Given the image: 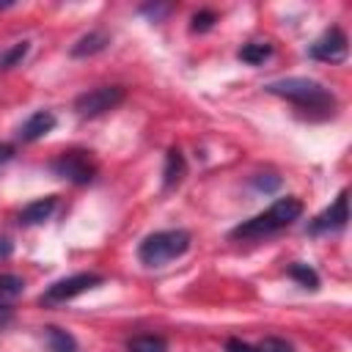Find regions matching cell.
<instances>
[{
	"label": "cell",
	"instance_id": "cell-1",
	"mask_svg": "<svg viewBox=\"0 0 352 352\" xmlns=\"http://www.w3.org/2000/svg\"><path fill=\"white\" fill-rule=\"evenodd\" d=\"M264 91L272 94V96L289 99L311 121L330 118L336 113V104H338L336 94L330 88H324L319 80H311V77H283V80L267 82Z\"/></svg>",
	"mask_w": 352,
	"mask_h": 352
},
{
	"label": "cell",
	"instance_id": "cell-2",
	"mask_svg": "<svg viewBox=\"0 0 352 352\" xmlns=\"http://www.w3.org/2000/svg\"><path fill=\"white\" fill-rule=\"evenodd\" d=\"M300 214H302V201L297 195H283V198L272 201L264 212L253 214L250 220H242L236 228H231L228 236L231 239H242V242L264 239V236H272V234L283 231L294 220H300Z\"/></svg>",
	"mask_w": 352,
	"mask_h": 352
},
{
	"label": "cell",
	"instance_id": "cell-3",
	"mask_svg": "<svg viewBox=\"0 0 352 352\" xmlns=\"http://www.w3.org/2000/svg\"><path fill=\"white\" fill-rule=\"evenodd\" d=\"M190 242H192V234L187 228L154 231L138 245V258L143 267H165L168 261L184 256L190 250Z\"/></svg>",
	"mask_w": 352,
	"mask_h": 352
},
{
	"label": "cell",
	"instance_id": "cell-4",
	"mask_svg": "<svg viewBox=\"0 0 352 352\" xmlns=\"http://www.w3.org/2000/svg\"><path fill=\"white\" fill-rule=\"evenodd\" d=\"M124 99H126V88L124 85H99V88L82 91L74 99V113L80 118H96L102 113L116 110Z\"/></svg>",
	"mask_w": 352,
	"mask_h": 352
},
{
	"label": "cell",
	"instance_id": "cell-5",
	"mask_svg": "<svg viewBox=\"0 0 352 352\" xmlns=\"http://www.w3.org/2000/svg\"><path fill=\"white\" fill-rule=\"evenodd\" d=\"M50 168L55 176H60L72 184H91L96 176V162H94L91 151H85V148H69V151L58 154Z\"/></svg>",
	"mask_w": 352,
	"mask_h": 352
},
{
	"label": "cell",
	"instance_id": "cell-6",
	"mask_svg": "<svg viewBox=\"0 0 352 352\" xmlns=\"http://www.w3.org/2000/svg\"><path fill=\"white\" fill-rule=\"evenodd\" d=\"M104 278L99 272H74L69 278H60L55 280L52 286H47V292L41 294V305H60V302H69L80 294H85L88 289L99 286Z\"/></svg>",
	"mask_w": 352,
	"mask_h": 352
},
{
	"label": "cell",
	"instance_id": "cell-7",
	"mask_svg": "<svg viewBox=\"0 0 352 352\" xmlns=\"http://www.w3.org/2000/svg\"><path fill=\"white\" fill-rule=\"evenodd\" d=\"M308 55L314 60H322V63H344L346 55H349V38L341 28H327L311 47H308Z\"/></svg>",
	"mask_w": 352,
	"mask_h": 352
},
{
	"label": "cell",
	"instance_id": "cell-8",
	"mask_svg": "<svg viewBox=\"0 0 352 352\" xmlns=\"http://www.w3.org/2000/svg\"><path fill=\"white\" fill-rule=\"evenodd\" d=\"M346 223H349V192H346V190H341V192H338V198H336L324 212H319V214L305 226V231H308L311 236H316V234L341 231V228H346Z\"/></svg>",
	"mask_w": 352,
	"mask_h": 352
},
{
	"label": "cell",
	"instance_id": "cell-9",
	"mask_svg": "<svg viewBox=\"0 0 352 352\" xmlns=\"http://www.w3.org/2000/svg\"><path fill=\"white\" fill-rule=\"evenodd\" d=\"M55 124H58V118H55V113H50V110H36V113H30L28 118H25V124L19 126V140L22 143H33V140H41L44 135H50L52 129H55Z\"/></svg>",
	"mask_w": 352,
	"mask_h": 352
},
{
	"label": "cell",
	"instance_id": "cell-10",
	"mask_svg": "<svg viewBox=\"0 0 352 352\" xmlns=\"http://www.w3.org/2000/svg\"><path fill=\"white\" fill-rule=\"evenodd\" d=\"M55 206H58V198H55V195L36 198V201H30L28 206H22V212H19V223H22V226H41L44 220L52 217Z\"/></svg>",
	"mask_w": 352,
	"mask_h": 352
},
{
	"label": "cell",
	"instance_id": "cell-11",
	"mask_svg": "<svg viewBox=\"0 0 352 352\" xmlns=\"http://www.w3.org/2000/svg\"><path fill=\"white\" fill-rule=\"evenodd\" d=\"M107 47H110V36H107L104 30H91V33L80 36V38L72 44L69 55H72V58H91V55L104 52Z\"/></svg>",
	"mask_w": 352,
	"mask_h": 352
},
{
	"label": "cell",
	"instance_id": "cell-12",
	"mask_svg": "<svg viewBox=\"0 0 352 352\" xmlns=\"http://www.w3.org/2000/svg\"><path fill=\"white\" fill-rule=\"evenodd\" d=\"M184 173H187V162H184V154H182V148H168V154H165V165H162V187L165 190H173L182 179H184Z\"/></svg>",
	"mask_w": 352,
	"mask_h": 352
},
{
	"label": "cell",
	"instance_id": "cell-13",
	"mask_svg": "<svg viewBox=\"0 0 352 352\" xmlns=\"http://www.w3.org/2000/svg\"><path fill=\"white\" fill-rule=\"evenodd\" d=\"M44 338H47L50 352H80L77 338H74L69 330L58 327V324H47V327H44Z\"/></svg>",
	"mask_w": 352,
	"mask_h": 352
},
{
	"label": "cell",
	"instance_id": "cell-14",
	"mask_svg": "<svg viewBox=\"0 0 352 352\" xmlns=\"http://www.w3.org/2000/svg\"><path fill=\"white\" fill-rule=\"evenodd\" d=\"M270 55H272V44H267V41H248L236 52V58L242 63H248V66H261Z\"/></svg>",
	"mask_w": 352,
	"mask_h": 352
},
{
	"label": "cell",
	"instance_id": "cell-15",
	"mask_svg": "<svg viewBox=\"0 0 352 352\" xmlns=\"http://www.w3.org/2000/svg\"><path fill=\"white\" fill-rule=\"evenodd\" d=\"M286 272H289V278H294L302 289H311V292L319 289V275H316L314 267H308V264H302V261H294V264H289Z\"/></svg>",
	"mask_w": 352,
	"mask_h": 352
},
{
	"label": "cell",
	"instance_id": "cell-16",
	"mask_svg": "<svg viewBox=\"0 0 352 352\" xmlns=\"http://www.w3.org/2000/svg\"><path fill=\"white\" fill-rule=\"evenodd\" d=\"M28 52H30V41H16L8 50H3L0 52V72H8L14 66H19L28 58Z\"/></svg>",
	"mask_w": 352,
	"mask_h": 352
},
{
	"label": "cell",
	"instance_id": "cell-17",
	"mask_svg": "<svg viewBox=\"0 0 352 352\" xmlns=\"http://www.w3.org/2000/svg\"><path fill=\"white\" fill-rule=\"evenodd\" d=\"M129 352H168V341L162 336H135L126 344Z\"/></svg>",
	"mask_w": 352,
	"mask_h": 352
},
{
	"label": "cell",
	"instance_id": "cell-18",
	"mask_svg": "<svg viewBox=\"0 0 352 352\" xmlns=\"http://www.w3.org/2000/svg\"><path fill=\"white\" fill-rule=\"evenodd\" d=\"M22 292H25V280H22L19 275L0 272V302H6V300H16Z\"/></svg>",
	"mask_w": 352,
	"mask_h": 352
},
{
	"label": "cell",
	"instance_id": "cell-19",
	"mask_svg": "<svg viewBox=\"0 0 352 352\" xmlns=\"http://www.w3.org/2000/svg\"><path fill=\"white\" fill-rule=\"evenodd\" d=\"M214 22H217V14L214 11H209V8H204V11H198L195 16H192V33H206V30H212L214 28Z\"/></svg>",
	"mask_w": 352,
	"mask_h": 352
},
{
	"label": "cell",
	"instance_id": "cell-20",
	"mask_svg": "<svg viewBox=\"0 0 352 352\" xmlns=\"http://www.w3.org/2000/svg\"><path fill=\"white\" fill-rule=\"evenodd\" d=\"M250 184H253L258 192H275V190L280 187V176H275V173H256Z\"/></svg>",
	"mask_w": 352,
	"mask_h": 352
},
{
	"label": "cell",
	"instance_id": "cell-21",
	"mask_svg": "<svg viewBox=\"0 0 352 352\" xmlns=\"http://www.w3.org/2000/svg\"><path fill=\"white\" fill-rule=\"evenodd\" d=\"M258 346V352H294L292 349V344L289 341H283V338H278V336H267L261 344H256Z\"/></svg>",
	"mask_w": 352,
	"mask_h": 352
},
{
	"label": "cell",
	"instance_id": "cell-22",
	"mask_svg": "<svg viewBox=\"0 0 352 352\" xmlns=\"http://www.w3.org/2000/svg\"><path fill=\"white\" fill-rule=\"evenodd\" d=\"M226 352H258V346H253L248 341H239V338H228L226 341Z\"/></svg>",
	"mask_w": 352,
	"mask_h": 352
},
{
	"label": "cell",
	"instance_id": "cell-23",
	"mask_svg": "<svg viewBox=\"0 0 352 352\" xmlns=\"http://www.w3.org/2000/svg\"><path fill=\"white\" fill-rule=\"evenodd\" d=\"M168 11H170V6H143V8H140V14L151 16L154 22H160V19H162Z\"/></svg>",
	"mask_w": 352,
	"mask_h": 352
},
{
	"label": "cell",
	"instance_id": "cell-24",
	"mask_svg": "<svg viewBox=\"0 0 352 352\" xmlns=\"http://www.w3.org/2000/svg\"><path fill=\"white\" fill-rule=\"evenodd\" d=\"M11 250H14V245H11V239H6V236H0V258H8V256H11Z\"/></svg>",
	"mask_w": 352,
	"mask_h": 352
},
{
	"label": "cell",
	"instance_id": "cell-25",
	"mask_svg": "<svg viewBox=\"0 0 352 352\" xmlns=\"http://www.w3.org/2000/svg\"><path fill=\"white\" fill-rule=\"evenodd\" d=\"M14 157V146H8V143H0V165L3 162H8Z\"/></svg>",
	"mask_w": 352,
	"mask_h": 352
}]
</instances>
